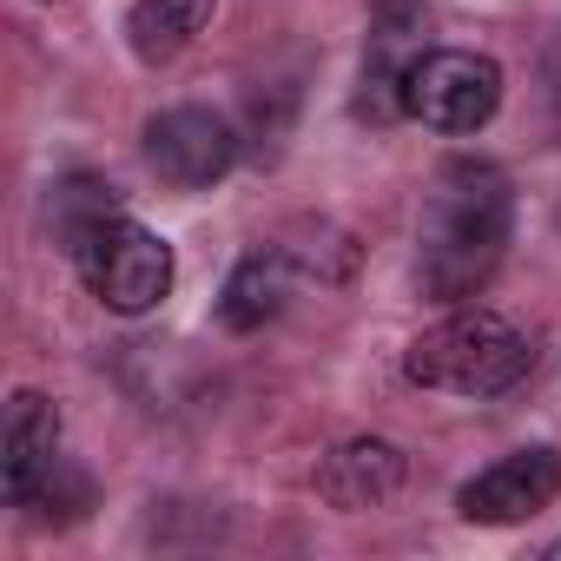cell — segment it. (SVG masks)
<instances>
[{"instance_id": "6da1fadb", "label": "cell", "mask_w": 561, "mask_h": 561, "mask_svg": "<svg viewBox=\"0 0 561 561\" xmlns=\"http://www.w3.org/2000/svg\"><path fill=\"white\" fill-rule=\"evenodd\" d=\"M508 225H515V192L495 165L482 159H449L423 198V225H416V285L436 305H469L502 251H508Z\"/></svg>"}, {"instance_id": "7a4b0ae2", "label": "cell", "mask_w": 561, "mask_h": 561, "mask_svg": "<svg viewBox=\"0 0 561 561\" xmlns=\"http://www.w3.org/2000/svg\"><path fill=\"white\" fill-rule=\"evenodd\" d=\"M528 370H535V344L495 311H449L403 357V377L443 397H502Z\"/></svg>"}, {"instance_id": "3957f363", "label": "cell", "mask_w": 561, "mask_h": 561, "mask_svg": "<svg viewBox=\"0 0 561 561\" xmlns=\"http://www.w3.org/2000/svg\"><path fill=\"white\" fill-rule=\"evenodd\" d=\"M73 264L87 277V291L119 318H146L172 291V244L133 218H106L100 231H87Z\"/></svg>"}, {"instance_id": "277c9868", "label": "cell", "mask_w": 561, "mask_h": 561, "mask_svg": "<svg viewBox=\"0 0 561 561\" xmlns=\"http://www.w3.org/2000/svg\"><path fill=\"white\" fill-rule=\"evenodd\" d=\"M502 106V67L489 54H462V47H430L416 67H410V87H403V113L423 119L430 133L443 139H462V133H482Z\"/></svg>"}, {"instance_id": "5b68a950", "label": "cell", "mask_w": 561, "mask_h": 561, "mask_svg": "<svg viewBox=\"0 0 561 561\" xmlns=\"http://www.w3.org/2000/svg\"><path fill=\"white\" fill-rule=\"evenodd\" d=\"M423 34H430L423 0H377V14H370V41H364L357 119H370V126L403 119V87H410V67L430 54V47H423Z\"/></svg>"}, {"instance_id": "8992f818", "label": "cell", "mask_w": 561, "mask_h": 561, "mask_svg": "<svg viewBox=\"0 0 561 561\" xmlns=\"http://www.w3.org/2000/svg\"><path fill=\"white\" fill-rule=\"evenodd\" d=\"M146 159H152V172L165 185L205 192V185H218L238 165V133L211 106H172V113H159L146 126Z\"/></svg>"}, {"instance_id": "52a82bcc", "label": "cell", "mask_w": 561, "mask_h": 561, "mask_svg": "<svg viewBox=\"0 0 561 561\" xmlns=\"http://www.w3.org/2000/svg\"><path fill=\"white\" fill-rule=\"evenodd\" d=\"M554 495H561V456L554 449H515V456L489 462L482 476H469L462 495H456V508H462V522L508 528V522L541 515Z\"/></svg>"}, {"instance_id": "ba28073f", "label": "cell", "mask_w": 561, "mask_h": 561, "mask_svg": "<svg viewBox=\"0 0 561 561\" xmlns=\"http://www.w3.org/2000/svg\"><path fill=\"white\" fill-rule=\"evenodd\" d=\"M60 462V410L41 390H21L8 403V430H0V489L14 508H27L41 495V482Z\"/></svg>"}, {"instance_id": "9c48e42d", "label": "cell", "mask_w": 561, "mask_h": 561, "mask_svg": "<svg viewBox=\"0 0 561 561\" xmlns=\"http://www.w3.org/2000/svg\"><path fill=\"white\" fill-rule=\"evenodd\" d=\"M403 482H410V462H403V449L383 443V436L344 443V449L318 469V489H324V502H337V508H383Z\"/></svg>"}, {"instance_id": "30bf717a", "label": "cell", "mask_w": 561, "mask_h": 561, "mask_svg": "<svg viewBox=\"0 0 561 561\" xmlns=\"http://www.w3.org/2000/svg\"><path fill=\"white\" fill-rule=\"evenodd\" d=\"M291 298V257L285 251H251L231 277H225V298H218V324L225 331H264Z\"/></svg>"}, {"instance_id": "8fae6325", "label": "cell", "mask_w": 561, "mask_h": 561, "mask_svg": "<svg viewBox=\"0 0 561 561\" xmlns=\"http://www.w3.org/2000/svg\"><path fill=\"white\" fill-rule=\"evenodd\" d=\"M211 21V0H133V14H126V41L146 67H165L179 60Z\"/></svg>"}, {"instance_id": "7c38bea8", "label": "cell", "mask_w": 561, "mask_h": 561, "mask_svg": "<svg viewBox=\"0 0 561 561\" xmlns=\"http://www.w3.org/2000/svg\"><path fill=\"white\" fill-rule=\"evenodd\" d=\"M106 218H119V192H113L106 179L73 172V179L47 185V225H54V238H60L67 251H80V238L100 231Z\"/></svg>"}, {"instance_id": "4fadbf2b", "label": "cell", "mask_w": 561, "mask_h": 561, "mask_svg": "<svg viewBox=\"0 0 561 561\" xmlns=\"http://www.w3.org/2000/svg\"><path fill=\"white\" fill-rule=\"evenodd\" d=\"M548 561H561V541H554V548H548Z\"/></svg>"}]
</instances>
